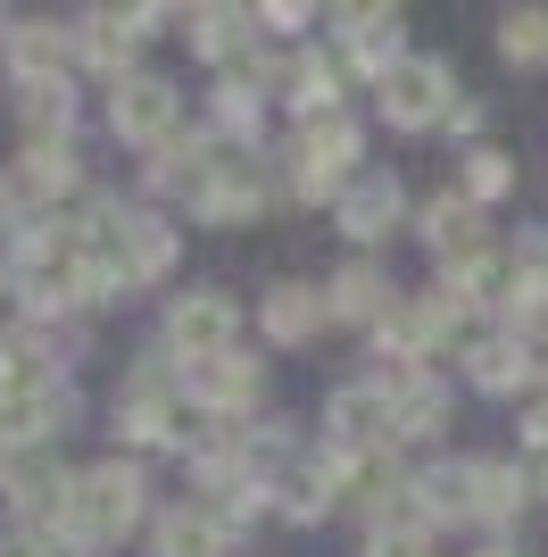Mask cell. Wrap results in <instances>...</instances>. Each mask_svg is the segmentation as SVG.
<instances>
[{
	"instance_id": "1",
	"label": "cell",
	"mask_w": 548,
	"mask_h": 557,
	"mask_svg": "<svg viewBox=\"0 0 548 557\" xmlns=\"http://www.w3.org/2000/svg\"><path fill=\"white\" fill-rule=\"evenodd\" d=\"M141 516V474L134 466H91L75 474V499H67V541L75 549H109L116 533H134Z\"/></svg>"
},
{
	"instance_id": "2",
	"label": "cell",
	"mask_w": 548,
	"mask_h": 557,
	"mask_svg": "<svg viewBox=\"0 0 548 557\" xmlns=\"http://www.w3.org/2000/svg\"><path fill=\"white\" fill-rule=\"evenodd\" d=\"M449 67L440 59H399V67L383 75V116L390 125H433V116H449Z\"/></svg>"
},
{
	"instance_id": "3",
	"label": "cell",
	"mask_w": 548,
	"mask_h": 557,
	"mask_svg": "<svg viewBox=\"0 0 548 557\" xmlns=\"http://www.w3.org/2000/svg\"><path fill=\"white\" fill-rule=\"evenodd\" d=\"M166 342H175L191 367L225 358V349H233V300H225V292H191V300H175V317H166Z\"/></svg>"
},
{
	"instance_id": "4",
	"label": "cell",
	"mask_w": 548,
	"mask_h": 557,
	"mask_svg": "<svg viewBox=\"0 0 548 557\" xmlns=\"http://www.w3.org/2000/svg\"><path fill=\"white\" fill-rule=\"evenodd\" d=\"M116 134L125 141H175V84L134 75V84L116 92Z\"/></svg>"
},
{
	"instance_id": "5",
	"label": "cell",
	"mask_w": 548,
	"mask_h": 557,
	"mask_svg": "<svg viewBox=\"0 0 548 557\" xmlns=\"http://www.w3.org/2000/svg\"><path fill=\"white\" fill-rule=\"evenodd\" d=\"M324 424H333V449H341V458H365V449L390 433V392H341L324 408Z\"/></svg>"
},
{
	"instance_id": "6",
	"label": "cell",
	"mask_w": 548,
	"mask_h": 557,
	"mask_svg": "<svg viewBox=\"0 0 548 557\" xmlns=\"http://www.w3.org/2000/svg\"><path fill=\"white\" fill-rule=\"evenodd\" d=\"M258 200H266L258 166L250 159H216V184L200 191V216L208 225H241V216H258Z\"/></svg>"
},
{
	"instance_id": "7",
	"label": "cell",
	"mask_w": 548,
	"mask_h": 557,
	"mask_svg": "<svg viewBox=\"0 0 548 557\" xmlns=\"http://www.w3.org/2000/svg\"><path fill=\"white\" fill-rule=\"evenodd\" d=\"M341 42L358 67H399V9H341Z\"/></svg>"
},
{
	"instance_id": "8",
	"label": "cell",
	"mask_w": 548,
	"mask_h": 557,
	"mask_svg": "<svg viewBox=\"0 0 548 557\" xmlns=\"http://www.w3.org/2000/svg\"><path fill=\"white\" fill-rule=\"evenodd\" d=\"M390 225H399V184H390V175H374V184H349V191H341V233H358V242H383Z\"/></svg>"
},
{
	"instance_id": "9",
	"label": "cell",
	"mask_w": 548,
	"mask_h": 557,
	"mask_svg": "<svg viewBox=\"0 0 548 557\" xmlns=\"http://www.w3.org/2000/svg\"><path fill=\"white\" fill-rule=\"evenodd\" d=\"M440 424H449V392H440L433 374H415V383H399V392H390V433H399V442L440 433Z\"/></svg>"
},
{
	"instance_id": "10",
	"label": "cell",
	"mask_w": 548,
	"mask_h": 557,
	"mask_svg": "<svg viewBox=\"0 0 548 557\" xmlns=\"http://www.w3.org/2000/svg\"><path fill=\"white\" fill-rule=\"evenodd\" d=\"M191 399H208V408H250V399H258V367L225 349V358L191 367Z\"/></svg>"
},
{
	"instance_id": "11",
	"label": "cell",
	"mask_w": 548,
	"mask_h": 557,
	"mask_svg": "<svg viewBox=\"0 0 548 557\" xmlns=\"http://www.w3.org/2000/svg\"><path fill=\"white\" fill-rule=\"evenodd\" d=\"M159 557H225V516L175 508V516L159 524Z\"/></svg>"
},
{
	"instance_id": "12",
	"label": "cell",
	"mask_w": 548,
	"mask_h": 557,
	"mask_svg": "<svg viewBox=\"0 0 548 557\" xmlns=\"http://www.w3.org/2000/svg\"><path fill=\"white\" fill-rule=\"evenodd\" d=\"M324 308H333V300H316L308 283H274V292H266V333H274V342H308V333L324 325Z\"/></svg>"
},
{
	"instance_id": "13",
	"label": "cell",
	"mask_w": 548,
	"mask_h": 557,
	"mask_svg": "<svg viewBox=\"0 0 548 557\" xmlns=\"http://www.w3.org/2000/svg\"><path fill=\"white\" fill-rule=\"evenodd\" d=\"M415 491H424V516H482V466H440Z\"/></svg>"
},
{
	"instance_id": "14",
	"label": "cell",
	"mask_w": 548,
	"mask_h": 557,
	"mask_svg": "<svg viewBox=\"0 0 548 557\" xmlns=\"http://www.w3.org/2000/svg\"><path fill=\"white\" fill-rule=\"evenodd\" d=\"M424 242H433V258H457V267H474V209L465 200H433L424 209Z\"/></svg>"
},
{
	"instance_id": "15",
	"label": "cell",
	"mask_w": 548,
	"mask_h": 557,
	"mask_svg": "<svg viewBox=\"0 0 548 557\" xmlns=\"http://www.w3.org/2000/svg\"><path fill=\"white\" fill-rule=\"evenodd\" d=\"M333 317H349V325H383V317H390V283L374 275V267H349V275L333 283Z\"/></svg>"
},
{
	"instance_id": "16",
	"label": "cell",
	"mask_w": 548,
	"mask_h": 557,
	"mask_svg": "<svg viewBox=\"0 0 548 557\" xmlns=\"http://www.w3.org/2000/svg\"><path fill=\"white\" fill-rule=\"evenodd\" d=\"M365 557H424V499H399V508L374 516V533H365Z\"/></svg>"
},
{
	"instance_id": "17",
	"label": "cell",
	"mask_w": 548,
	"mask_h": 557,
	"mask_svg": "<svg viewBox=\"0 0 548 557\" xmlns=\"http://www.w3.org/2000/svg\"><path fill=\"white\" fill-rule=\"evenodd\" d=\"M175 267V225H159V216H134V242H125V275L150 283Z\"/></svg>"
},
{
	"instance_id": "18",
	"label": "cell",
	"mask_w": 548,
	"mask_h": 557,
	"mask_svg": "<svg viewBox=\"0 0 548 557\" xmlns=\"http://www.w3.org/2000/svg\"><path fill=\"white\" fill-rule=\"evenodd\" d=\"M17 184L25 191H67L75 184V159H67V141H25V159H17Z\"/></svg>"
},
{
	"instance_id": "19",
	"label": "cell",
	"mask_w": 548,
	"mask_h": 557,
	"mask_svg": "<svg viewBox=\"0 0 548 557\" xmlns=\"http://www.w3.org/2000/svg\"><path fill=\"white\" fill-rule=\"evenodd\" d=\"M499 50L515 67H540L548 59V9H507L499 17Z\"/></svg>"
},
{
	"instance_id": "20",
	"label": "cell",
	"mask_w": 548,
	"mask_h": 557,
	"mask_svg": "<svg viewBox=\"0 0 548 557\" xmlns=\"http://www.w3.org/2000/svg\"><path fill=\"white\" fill-rule=\"evenodd\" d=\"M75 116V92L67 75H50V84H25V125H34V141H59V125Z\"/></svg>"
},
{
	"instance_id": "21",
	"label": "cell",
	"mask_w": 548,
	"mask_h": 557,
	"mask_svg": "<svg viewBox=\"0 0 548 557\" xmlns=\"http://www.w3.org/2000/svg\"><path fill=\"white\" fill-rule=\"evenodd\" d=\"M191 34H200L208 59H241V50H250V17H233V9H200Z\"/></svg>"
},
{
	"instance_id": "22",
	"label": "cell",
	"mask_w": 548,
	"mask_h": 557,
	"mask_svg": "<svg viewBox=\"0 0 548 557\" xmlns=\"http://www.w3.org/2000/svg\"><path fill=\"white\" fill-rule=\"evenodd\" d=\"M524 374H532V349H524V342H482V349H474V383H490V392L524 383Z\"/></svg>"
},
{
	"instance_id": "23",
	"label": "cell",
	"mask_w": 548,
	"mask_h": 557,
	"mask_svg": "<svg viewBox=\"0 0 548 557\" xmlns=\"http://www.w3.org/2000/svg\"><path fill=\"white\" fill-rule=\"evenodd\" d=\"M134 17H91V34H84V50L91 59H100V67H125V59H134Z\"/></svg>"
},
{
	"instance_id": "24",
	"label": "cell",
	"mask_w": 548,
	"mask_h": 557,
	"mask_svg": "<svg viewBox=\"0 0 548 557\" xmlns=\"http://www.w3.org/2000/svg\"><path fill=\"white\" fill-rule=\"evenodd\" d=\"M507 184H515V166H507L499 150H474V159H465V191H474V200H499Z\"/></svg>"
},
{
	"instance_id": "25",
	"label": "cell",
	"mask_w": 548,
	"mask_h": 557,
	"mask_svg": "<svg viewBox=\"0 0 548 557\" xmlns=\"http://www.w3.org/2000/svg\"><path fill=\"white\" fill-rule=\"evenodd\" d=\"M333 508V483H324V474H308V466H299L291 483H283V516H324Z\"/></svg>"
},
{
	"instance_id": "26",
	"label": "cell",
	"mask_w": 548,
	"mask_h": 557,
	"mask_svg": "<svg viewBox=\"0 0 548 557\" xmlns=\"http://www.w3.org/2000/svg\"><path fill=\"white\" fill-rule=\"evenodd\" d=\"M524 508V474H507V466H482V516H515Z\"/></svg>"
},
{
	"instance_id": "27",
	"label": "cell",
	"mask_w": 548,
	"mask_h": 557,
	"mask_svg": "<svg viewBox=\"0 0 548 557\" xmlns=\"http://www.w3.org/2000/svg\"><path fill=\"white\" fill-rule=\"evenodd\" d=\"M524 442H532V449H540V458H548V408H532V424H524Z\"/></svg>"
},
{
	"instance_id": "28",
	"label": "cell",
	"mask_w": 548,
	"mask_h": 557,
	"mask_svg": "<svg viewBox=\"0 0 548 557\" xmlns=\"http://www.w3.org/2000/svg\"><path fill=\"white\" fill-rule=\"evenodd\" d=\"M17 308H25V300H17V292H9V283H0V333L17 325Z\"/></svg>"
},
{
	"instance_id": "29",
	"label": "cell",
	"mask_w": 548,
	"mask_h": 557,
	"mask_svg": "<svg viewBox=\"0 0 548 557\" xmlns=\"http://www.w3.org/2000/svg\"><path fill=\"white\" fill-rule=\"evenodd\" d=\"M17 225V184H0V233Z\"/></svg>"
},
{
	"instance_id": "30",
	"label": "cell",
	"mask_w": 548,
	"mask_h": 557,
	"mask_svg": "<svg viewBox=\"0 0 548 557\" xmlns=\"http://www.w3.org/2000/svg\"><path fill=\"white\" fill-rule=\"evenodd\" d=\"M0 557H50V549H42V541H17V549H0Z\"/></svg>"
},
{
	"instance_id": "31",
	"label": "cell",
	"mask_w": 548,
	"mask_h": 557,
	"mask_svg": "<svg viewBox=\"0 0 548 557\" xmlns=\"http://www.w3.org/2000/svg\"><path fill=\"white\" fill-rule=\"evenodd\" d=\"M474 557H515V541H490V549H474Z\"/></svg>"
}]
</instances>
